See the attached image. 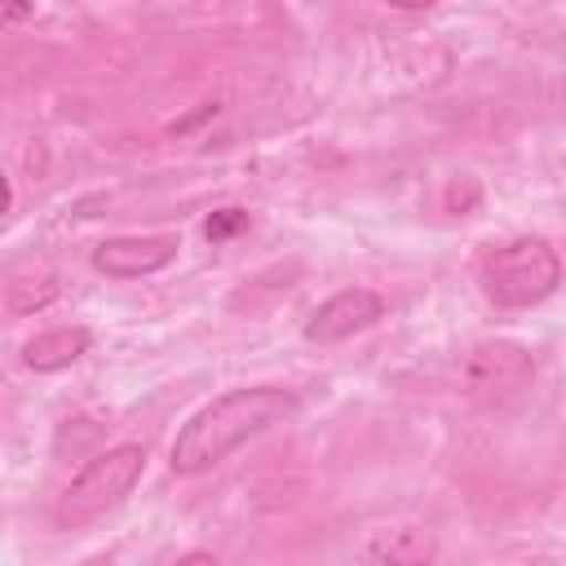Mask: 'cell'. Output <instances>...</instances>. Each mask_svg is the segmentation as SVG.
I'll return each mask as SVG.
<instances>
[{
    "label": "cell",
    "mask_w": 566,
    "mask_h": 566,
    "mask_svg": "<svg viewBox=\"0 0 566 566\" xmlns=\"http://www.w3.org/2000/svg\"><path fill=\"white\" fill-rule=\"evenodd\" d=\"M88 345H93V336H88V327H80V323H71V327H49V332H40V336H31V340L22 345V363H27L31 371H62V367L80 363V358L88 354Z\"/></svg>",
    "instance_id": "cell-7"
},
{
    "label": "cell",
    "mask_w": 566,
    "mask_h": 566,
    "mask_svg": "<svg viewBox=\"0 0 566 566\" xmlns=\"http://www.w3.org/2000/svg\"><path fill=\"white\" fill-rule=\"evenodd\" d=\"M53 296H57V283H53L49 274H44L40 283H35V279H18V283H9V310H13V314L44 310Z\"/></svg>",
    "instance_id": "cell-9"
},
{
    "label": "cell",
    "mask_w": 566,
    "mask_h": 566,
    "mask_svg": "<svg viewBox=\"0 0 566 566\" xmlns=\"http://www.w3.org/2000/svg\"><path fill=\"white\" fill-rule=\"evenodd\" d=\"M248 226V212L243 208H221V212H212L208 221H203V234L212 239V243H221V239H230L234 230H243Z\"/></svg>",
    "instance_id": "cell-10"
},
{
    "label": "cell",
    "mask_w": 566,
    "mask_h": 566,
    "mask_svg": "<svg viewBox=\"0 0 566 566\" xmlns=\"http://www.w3.org/2000/svg\"><path fill=\"white\" fill-rule=\"evenodd\" d=\"M301 402L292 389L279 385H252V389H230L221 398H212L208 407H199L177 442H172V473H208L217 469L230 451H239L243 442H252L265 429H279L287 420H296Z\"/></svg>",
    "instance_id": "cell-1"
},
{
    "label": "cell",
    "mask_w": 566,
    "mask_h": 566,
    "mask_svg": "<svg viewBox=\"0 0 566 566\" xmlns=\"http://www.w3.org/2000/svg\"><path fill=\"white\" fill-rule=\"evenodd\" d=\"M4 13L9 18H22V13H31V4L27 0H4Z\"/></svg>",
    "instance_id": "cell-11"
},
{
    "label": "cell",
    "mask_w": 566,
    "mask_h": 566,
    "mask_svg": "<svg viewBox=\"0 0 566 566\" xmlns=\"http://www.w3.org/2000/svg\"><path fill=\"white\" fill-rule=\"evenodd\" d=\"M531 380H535V358L522 340H509V336L478 340L460 363V389L482 407H504L522 398Z\"/></svg>",
    "instance_id": "cell-4"
},
{
    "label": "cell",
    "mask_w": 566,
    "mask_h": 566,
    "mask_svg": "<svg viewBox=\"0 0 566 566\" xmlns=\"http://www.w3.org/2000/svg\"><path fill=\"white\" fill-rule=\"evenodd\" d=\"M380 314H385V296L380 292H371V287H340L336 296H327L305 318V340H314V345L349 340V336L367 332Z\"/></svg>",
    "instance_id": "cell-5"
},
{
    "label": "cell",
    "mask_w": 566,
    "mask_h": 566,
    "mask_svg": "<svg viewBox=\"0 0 566 566\" xmlns=\"http://www.w3.org/2000/svg\"><path fill=\"white\" fill-rule=\"evenodd\" d=\"M142 469H146V447H137V442L106 447L102 455H93L66 482V491L53 504V522L62 531H75V526L97 522L102 513H111L115 504H124V495L142 482Z\"/></svg>",
    "instance_id": "cell-3"
},
{
    "label": "cell",
    "mask_w": 566,
    "mask_h": 566,
    "mask_svg": "<svg viewBox=\"0 0 566 566\" xmlns=\"http://www.w3.org/2000/svg\"><path fill=\"white\" fill-rule=\"evenodd\" d=\"M177 248V234H115L93 248V270H102L106 279H142L172 265Z\"/></svg>",
    "instance_id": "cell-6"
},
{
    "label": "cell",
    "mask_w": 566,
    "mask_h": 566,
    "mask_svg": "<svg viewBox=\"0 0 566 566\" xmlns=\"http://www.w3.org/2000/svg\"><path fill=\"white\" fill-rule=\"evenodd\" d=\"M433 535L429 531H371V539L363 544L367 562H429Z\"/></svg>",
    "instance_id": "cell-8"
},
{
    "label": "cell",
    "mask_w": 566,
    "mask_h": 566,
    "mask_svg": "<svg viewBox=\"0 0 566 566\" xmlns=\"http://www.w3.org/2000/svg\"><path fill=\"white\" fill-rule=\"evenodd\" d=\"M562 283V256L539 234L509 239L482 256V292L500 310H531Z\"/></svg>",
    "instance_id": "cell-2"
},
{
    "label": "cell",
    "mask_w": 566,
    "mask_h": 566,
    "mask_svg": "<svg viewBox=\"0 0 566 566\" xmlns=\"http://www.w3.org/2000/svg\"><path fill=\"white\" fill-rule=\"evenodd\" d=\"M394 9H433L438 0H389Z\"/></svg>",
    "instance_id": "cell-12"
}]
</instances>
